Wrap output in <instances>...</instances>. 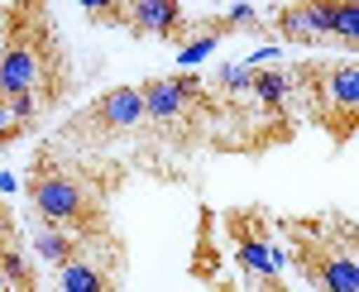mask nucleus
<instances>
[{
	"label": "nucleus",
	"instance_id": "1",
	"mask_svg": "<svg viewBox=\"0 0 359 292\" xmlns=\"http://www.w3.org/2000/svg\"><path fill=\"white\" fill-rule=\"evenodd\" d=\"M130 178V163L115 154H82L43 139L25 168V197L39 225H53L77 249L120 244L115 230V197Z\"/></svg>",
	"mask_w": 359,
	"mask_h": 292
},
{
	"label": "nucleus",
	"instance_id": "2",
	"mask_svg": "<svg viewBox=\"0 0 359 292\" xmlns=\"http://www.w3.org/2000/svg\"><path fill=\"white\" fill-rule=\"evenodd\" d=\"M139 86H144V120L130 134L135 149L125 163L163 182H187L192 159L211 154V120H216L211 81L192 72H163Z\"/></svg>",
	"mask_w": 359,
	"mask_h": 292
},
{
	"label": "nucleus",
	"instance_id": "3",
	"mask_svg": "<svg viewBox=\"0 0 359 292\" xmlns=\"http://www.w3.org/2000/svg\"><path fill=\"white\" fill-rule=\"evenodd\" d=\"M72 91V53L57 34L48 0H0V96L34 101L39 115Z\"/></svg>",
	"mask_w": 359,
	"mask_h": 292
},
{
	"label": "nucleus",
	"instance_id": "4",
	"mask_svg": "<svg viewBox=\"0 0 359 292\" xmlns=\"http://www.w3.org/2000/svg\"><path fill=\"white\" fill-rule=\"evenodd\" d=\"M287 259L302 273L306 288L355 292L359 288V230L350 215H283Z\"/></svg>",
	"mask_w": 359,
	"mask_h": 292
},
{
	"label": "nucleus",
	"instance_id": "5",
	"mask_svg": "<svg viewBox=\"0 0 359 292\" xmlns=\"http://www.w3.org/2000/svg\"><path fill=\"white\" fill-rule=\"evenodd\" d=\"M287 106L306 115L311 125L331 134L335 149H345L359 130V62L345 58H316L302 67H287Z\"/></svg>",
	"mask_w": 359,
	"mask_h": 292
},
{
	"label": "nucleus",
	"instance_id": "6",
	"mask_svg": "<svg viewBox=\"0 0 359 292\" xmlns=\"http://www.w3.org/2000/svg\"><path fill=\"white\" fill-rule=\"evenodd\" d=\"M144 120V86H111L106 96H96L91 106H82L72 120H62L48 139L82 149V154H115L120 139H130Z\"/></svg>",
	"mask_w": 359,
	"mask_h": 292
},
{
	"label": "nucleus",
	"instance_id": "7",
	"mask_svg": "<svg viewBox=\"0 0 359 292\" xmlns=\"http://www.w3.org/2000/svg\"><path fill=\"white\" fill-rule=\"evenodd\" d=\"M221 220H225V239H230L235 268H245L249 288H269V292L287 288V278L273 273V230H269L273 215L264 206H230Z\"/></svg>",
	"mask_w": 359,
	"mask_h": 292
},
{
	"label": "nucleus",
	"instance_id": "8",
	"mask_svg": "<svg viewBox=\"0 0 359 292\" xmlns=\"http://www.w3.org/2000/svg\"><path fill=\"white\" fill-rule=\"evenodd\" d=\"M91 25H120L135 39H192V20L182 0H86Z\"/></svg>",
	"mask_w": 359,
	"mask_h": 292
},
{
	"label": "nucleus",
	"instance_id": "9",
	"mask_svg": "<svg viewBox=\"0 0 359 292\" xmlns=\"http://www.w3.org/2000/svg\"><path fill=\"white\" fill-rule=\"evenodd\" d=\"M125 239L120 244H91V249H77L67 264L57 268V288L67 292H115L125 288Z\"/></svg>",
	"mask_w": 359,
	"mask_h": 292
},
{
	"label": "nucleus",
	"instance_id": "10",
	"mask_svg": "<svg viewBox=\"0 0 359 292\" xmlns=\"http://www.w3.org/2000/svg\"><path fill=\"white\" fill-rule=\"evenodd\" d=\"M264 29H273L278 39H287V44H335L321 0H287V5L269 10Z\"/></svg>",
	"mask_w": 359,
	"mask_h": 292
},
{
	"label": "nucleus",
	"instance_id": "11",
	"mask_svg": "<svg viewBox=\"0 0 359 292\" xmlns=\"http://www.w3.org/2000/svg\"><path fill=\"white\" fill-rule=\"evenodd\" d=\"M0 288H15V292H34L39 288V273L29 268L20 225H15V215H10L5 201H0Z\"/></svg>",
	"mask_w": 359,
	"mask_h": 292
},
{
	"label": "nucleus",
	"instance_id": "12",
	"mask_svg": "<svg viewBox=\"0 0 359 292\" xmlns=\"http://www.w3.org/2000/svg\"><path fill=\"white\" fill-rule=\"evenodd\" d=\"M326 20H331V39L345 44V53H355L359 44V0H321Z\"/></svg>",
	"mask_w": 359,
	"mask_h": 292
},
{
	"label": "nucleus",
	"instance_id": "13",
	"mask_svg": "<svg viewBox=\"0 0 359 292\" xmlns=\"http://www.w3.org/2000/svg\"><path fill=\"white\" fill-rule=\"evenodd\" d=\"M192 278L196 283H216V230H211V211H206L201 249H196V259H192Z\"/></svg>",
	"mask_w": 359,
	"mask_h": 292
},
{
	"label": "nucleus",
	"instance_id": "14",
	"mask_svg": "<svg viewBox=\"0 0 359 292\" xmlns=\"http://www.w3.org/2000/svg\"><path fill=\"white\" fill-rule=\"evenodd\" d=\"M29 130H34V125H29L25 115H20V110L0 96V149H5V144H15V139H25Z\"/></svg>",
	"mask_w": 359,
	"mask_h": 292
}]
</instances>
